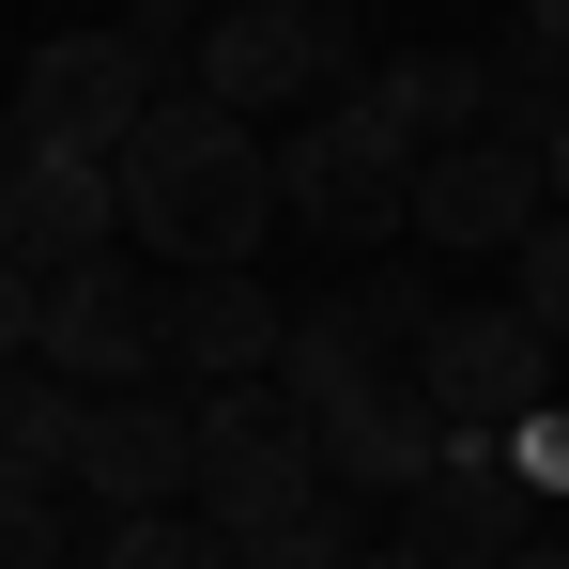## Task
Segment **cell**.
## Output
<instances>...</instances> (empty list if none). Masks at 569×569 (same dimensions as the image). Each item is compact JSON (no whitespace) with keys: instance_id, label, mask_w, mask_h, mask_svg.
<instances>
[{"instance_id":"cell-8","label":"cell","mask_w":569,"mask_h":569,"mask_svg":"<svg viewBox=\"0 0 569 569\" xmlns=\"http://www.w3.org/2000/svg\"><path fill=\"white\" fill-rule=\"evenodd\" d=\"M78 508H186L200 492V400H170V385H108L93 416H78Z\"/></svg>"},{"instance_id":"cell-17","label":"cell","mask_w":569,"mask_h":569,"mask_svg":"<svg viewBox=\"0 0 569 569\" xmlns=\"http://www.w3.org/2000/svg\"><path fill=\"white\" fill-rule=\"evenodd\" d=\"M355 508H370V492H339V477H323V492H292L278 523H247L231 555H247V569H355V555H370V523H355Z\"/></svg>"},{"instance_id":"cell-1","label":"cell","mask_w":569,"mask_h":569,"mask_svg":"<svg viewBox=\"0 0 569 569\" xmlns=\"http://www.w3.org/2000/svg\"><path fill=\"white\" fill-rule=\"evenodd\" d=\"M108 170H123V247H154L170 278L278 247V139L247 108H216V93H154V123Z\"/></svg>"},{"instance_id":"cell-16","label":"cell","mask_w":569,"mask_h":569,"mask_svg":"<svg viewBox=\"0 0 569 569\" xmlns=\"http://www.w3.org/2000/svg\"><path fill=\"white\" fill-rule=\"evenodd\" d=\"M78 416H93V385H62L47 355H0V462H78Z\"/></svg>"},{"instance_id":"cell-14","label":"cell","mask_w":569,"mask_h":569,"mask_svg":"<svg viewBox=\"0 0 569 569\" xmlns=\"http://www.w3.org/2000/svg\"><path fill=\"white\" fill-rule=\"evenodd\" d=\"M370 108L447 154V139H492L508 123V62L492 47H400V62H370Z\"/></svg>"},{"instance_id":"cell-22","label":"cell","mask_w":569,"mask_h":569,"mask_svg":"<svg viewBox=\"0 0 569 569\" xmlns=\"http://www.w3.org/2000/svg\"><path fill=\"white\" fill-rule=\"evenodd\" d=\"M31 339H47V278L0 247V355H31Z\"/></svg>"},{"instance_id":"cell-27","label":"cell","mask_w":569,"mask_h":569,"mask_svg":"<svg viewBox=\"0 0 569 569\" xmlns=\"http://www.w3.org/2000/svg\"><path fill=\"white\" fill-rule=\"evenodd\" d=\"M62 569H93V555H62Z\"/></svg>"},{"instance_id":"cell-10","label":"cell","mask_w":569,"mask_h":569,"mask_svg":"<svg viewBox=\"0 0 569 569\" xmlns=\"http://www.w3.org/2000/svg\"><path fill=\"white\" fill-rule=\"evenodd\" d=\"M0 247H16L31 278L108 262V247H123V170H108V154H47V139H31V154L0 170Z\"/></svg>"},{"instance_id":"cell-6","label":"cell","mask_w":569,"mask_h":569,"mask_svg":"<svg viewBox=\"0 0 569 569\" xmlns=\"http://www.w3.org/2000/svg\"><path fill=\"white\" fill-rule=\"evenodd\" d=\"M16 123L47 139V154H123L139 123H154V47L108 16V31H47L31 62H16Z\"/></svg>"},{"instance_id":"cell-19","label":"cell","mask_w":569,"mask_h":569,"mask_svg":"<svg viewBox=\"0 0 569 569\" xmlns=\"http://www.w3.org/2000/svg\"><path fill=\"white\" fill-rule=\"evenodd\" d=\"M62 492H78V477L0 462V569H62Z\"/></svg>"},{"instance_id":"cell-3","label":"cell","mask_w":569,"mask_h":569,"mask_svg":"<svg viewBox=\"0 0 569 569\" xmlns=\"http://www.w3.org/2000/svg\"><path fill=\"white\" fill-rule=\"evenodd\" d=\"M200 93L278 123L308 93H355V0H216L200 16Z\"/></svg>"},{"instance_id":"cell-5","label":"cell","mask_w":569,"mask_h":569,"mask_svg":"<svg viewBox=\"0 0 569 569\" xmlns=\"http://www.w3.org/2000/svg\"><path fill=\"white\" fill-rule=\"evenodd\" d=\"M62 385H170V278L139 262V247H108V262H62L47 278V339H31Z\"/></svg>"},{"instance_id":"cell-9","label":"cell","mask_w":569,"mask_h":569,"mask_svg":"<svg viewBox=\"0 0 569 569\" xmlns=\"http://www.w3.org/2000/svg\"><path fill=\"white\" fill-rule=\"evenodd\" d=\"M539 216H555L539 139H508V123H492V139H447V154H416V247H431V262H462V247L508 262Z\"/></svg>"},{"instance_id":"cell-25","label":"cell","mask_w":569,"mask_h":569,"mask_svg":"<svg viewBox=\"0 0 569 569\" xmlns=\"http://www.w3.org/2000/svg\"><path fill=\"white\" fill-rule=\"evenodd\" d=\"M355 569H431V555H416V539H370V555H355Z\"/></svg>"},{"instance_id":"cell-7","label":"cell","mask_w":569,"mask_h":569,"mask_svg":"<svg viewBox=\"0 0 569 569\" xmlns=\"http://www.w3.org/2000/svg\"><path fill=\"white\" fill-rule=\"evenodd\" d=\"M539 370H555V339L523 308H431V339H416V385L447 400V447H508V416H539Z\"/></svg>"},{"instance_id":"cell-23","label":"cell","mask_w":569,"mask_h":569,"mask_svg":"<svg viewBox=\"0 0 569 569\" xmlns=\"http://www.w3.org/2000/svg\"><path fill=\"white\" fill-rule=\"evenodd\" d=\"M539 186H555V216H569V108L539 123Z\"/></svg>"},{"instance_id":"cell-20","label":"cell","mask_w":569,"mask_h":569,"mask_svg":"<svg viewBox=\"0 0 569 569\" xmlns=\"http://www.w3.org/2000/svg\"><path fill=\"white\" fill-rule=\"evenodd\" d=\"M508 308H523V323L569 355V216H539V231L508 247Z\"/></svg>"},{"instance_id":"cell-26","label":"cell","mask_w":569,"mask_h":569,"mask_svg":"<svg viewBox=\"0 0 569 569\" xmlns=\"http://www.w3.org/2000/svg\"><path fill=\"white\" fill-rule=\"evenodd\" d=\"M508 569H569V539H523V555H508Z\"/></svg>"},{"instance_id":"cell-4","label":"cell","mask_w":569,"mask_h":569,"mask_svg":"<svg viewBox=\"0 0 569 569\" xmlns=\"http://www.w3.org/2000/svg\"><path fill=\"white\" fill-rule=\"evenodd\" d=\"M292 492H323V416H308L278 370L216 385V400H200V492H186V508H216V523L247 539V523H278Z\"/></svg>"},{"instance_id":"cell-2","label":"cell","mask_w":569,"mask_h":569,"mask_svg":"<svg viewBox=\"0 0 569 569\" xmlns=\"http://www.w3.org/2000/svg\"><path fill=\"white\" fill-rule=\"evenodd\" d=\"M278 216L308 231V247H355V262L416 231V139L370 108V78L323 93V108H292V139H278Z\"/></svg>"},{"instance_id":"cell-13","label":"cell","mask_w":569,"mask_h":569,"mask_svg":"<svg viewBox=\"0 0 569 569\" xmlns=\"http://www.w3.org/2000/svg\"><path fill=\"white\" fill-rule=\"evenodd\" d=\"M431 462H447V400L416 385V355L370 370L339 416H323V477H339V492H416Z\"/></svg>"},{"instance_id":"cell-18","label":"cell","mask_w":569,"mask_h":569,"mask_svg":"<svg viewBox=\"0 0 569 569\" xmlns=\"http://www.w3.org/2000/svg\"><path fill=\"white\" fill-rule=\"evenodd\" d=\"M93 569H247V555H231L216 508H123V523L93 539Z\"/></svg>"},{"instance_id":"cell-11","label":"cell","mask_w":569,"mask_h":569,"mask_svg":"<svg viewBox=\"0 0 569 569\" xmlns=\"http://www.w3.org/2000/svg\"><path fill=\"white\" fill-rule=\"evenodd\" d=\"M400 539L431 569H508L523 539H539V492L508 477V447H447V462L400 492Z\"/></svg>"},{"instance_id":"cell-24","label":"cell","mask_w":569,"mask_h":569,"mask_svg":"<svg viewBox=\"0 0 569 569\" xmlns=\"http://www.w3.org/2000/svg\"><path fill=\"white\" fill-rule=\"evenodd\" d=\"M508 31H539V47H569V0H508Z\"/></svg>"},{"instance_id":"cell-12","label":"cell","mask_w":569,"mask_h":569,"mask_svg":"<svg viewBox=\"0 0 569 569\" xmlns=\"http://www.w3.org/2000/svg\"><path fill=\"white\" fill-rule=\"evenodd\" d=\"M292 355V308L262 292V262H200V278H170V370L216 400V385H262Z\"/></svg>"},{"instance_id":"cell-15","label":"cell","mask_w":569,"mask_h":569,"mask_svg":"<svg viewBox=\"0 0 569 569\" xmlns=\"http://www.w3.org/2000/svg\"><path fill=\"white\" fill-rule=\"evenodd\" d=\"M370 370H400V355H385L370 323H355V292H323V308H292V355H278V385L308 400V416H339V400H355Z\"/></svg>"},{"instance_id":"cell-21","label":"cell","mask_w":569,"mask_h":569,"mask_svg":"<svg viewBox=\"0 0 569 569\" xmlns=\"http://www.w3.org/2000/svg\"><path fill=\"white\" fill-rule=\"evenodd\" d=\"M508 477H523V492H569V400L508 416Z\"/></svg>"}]
</instances>
